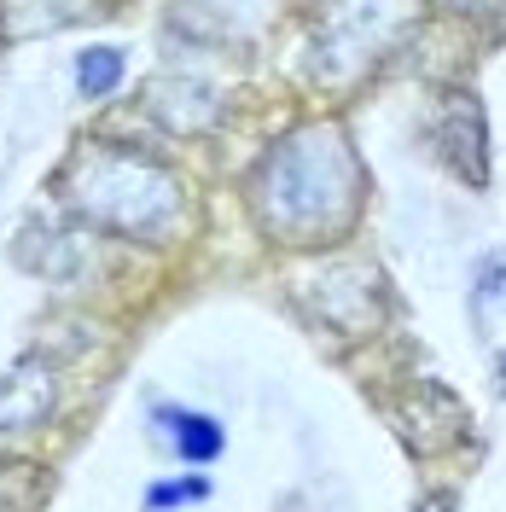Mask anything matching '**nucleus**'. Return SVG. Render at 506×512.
<instances>
[{"instance_id": "423d86ee", "label": "nucleus", "mask_w": 506, "mask_h": 512, "mask_svg": "<svg viewBox=\"0 0 506 512\" xmlns=\"http://www.w3.org/2000/svg\"><path fill=\"white\" fill-rule=\"evenodd\" d=\"M431 140L443 146L448 169L460 181H472V187L489 181V134H483V105H477V94H448L443 111H437Z\"/></svg>"}, {"instance_id": "20e7f679", "label": "nucleus", "mask_w": 506, "mask_h": 512, "mask_svg": "<svg viewBox=\"0 0 506 512\" xmlns=\"http://www.w3.org/2000/svg\"><path fill=\"white\" fill-rule=\"evenodd\" d=\"M390 425L413 454H443L466 437V402L437 379H413L396 402H390Z\"/></svg>"}, {"instance_id": "dca6fc26", "label": "nucleus", "mask_w": 506, "mask_h": 512, "mask_svg": "<svg viewBox=\"0 0 506 512\" xmlns=\"http://www.w3.org/2000/svg\"><path fill=\"white\" fill-rule=\"evenodd\" d=\"M501 396H506V361H501Z\"/></svg>"}, {"instance_id": "4468645a", "label": "nucleus", "mask_w": 506, "mask_h": 512, "mask_svg": "<svg viewBox=\"0 0 506 512\" xmlns=\"http://www.w3.org/2000/svg\"><path fill=\"white\" fill-rule=\"evenodd\" d=\"M204 495H210L204 478H175V483H152V489H146V507L169 512V507H187V501H204Z\"/></svg>"}, {"instance_id": "9d476101", "label": "nucleus", "mask_w": 506, "mask_h": 512, "mask_svg": "<svg viewBox=\"0 0 506 512\" xmlns=\"http://www.w3.org/2000/svg\"><path fill=\"white\" fill-rule=\"evenodd\" d=\"M472 320L483 338H506V256H489L472 286Z\"/></svg>"}, {"instance_id": "9b49d317", "label": "nucleus", "mask_w": 506, "mask_h": 512, "mask_svg": "<svg viewBox=\"0 0 506 512\" xmlns=\"http://www.w3.org/2000/svg\"><path fill=\"white\" fill-rule=\"evenodd\" d=\"M47 466H35V460H6L0 454V512H41L47 501Z\"/></svg>"}, {"instance_id": "39448f33", "label": "nucleus", "mask_w": 506, "mask_h": 512, "mask_svg": "<svg viewBox=\"0 0 506 512\" xmlns=\"http://www.w3.org/2000/svg\"><path fill=\"white\" fill-rule=\"evenodd\" d=\"M59 408V373L47 355H18L0 373V431H41Z\"/></svg>"}, {"instance_id": "ddd939ff", "label": "nucleus", "mask_w": 506, "mask_h": 512, "mask_svg": "<svg viewBox=\"0 0 506 512\" xmlns=\"http://www.w3.org/2000/svg\"><path fill=\"white\" fill-rule=\"evenodd\" d=\"M437 6H443V18L466 24L483 41H501L506 35V0H437Z\"/></svg>"}, {"instance_id": "2eb2a0df", "label": "nucleus", "mask_w": 506, "mask_h": 512, "mask_svg": "<svg viewBox=\"0 0 506 512\" xmlns=\"http://www.w3.org/2000/svg\"><path fill=\"white\" fill-rule=\"evenodd\" d=\"M419 512H454V495H431V501H425Z\"/></svg>"}, {"instance_id": "6e6552de", "label": "nucleus", "mask_w": 506, "mask_h": 512, "mask_svg": "<svg viewBox=\"0 0 506 512\" xmlns=\"http://www.w3.org/2000/svg\"><path fill=\"white\" fill-rule=\"evenodd\" d=\"M99 12V0H0V35L6 41H30V35H53L76 18Z\"/></svg>"}, {"instance_id": "0eeeda50", "label": "nucleus", "mask_w": 506, "mask_h": 512, "mask_svg": "<svg viewBox=\"0 0 506 512\" xmlns=\"http://www.w3.org/2000/svg\"><path fill=\"white\" fill-rule=\"evenodd\" d=\"M146 111L175 134H204L222 117V99H216V88H204L192 76H152L146 82Z\"/></svg>"}, {"instance_id": "f03ea898", "label": "nucleus", "mask_w": 506, "mask_h": 512, "mask_svg": "<svg viewBox=\"0 0 506 512\" xmlns=\"http://www.w3.org/2000/svg\"><path fill=\"white\" fill-rule=\"evenodd\" d=\"M64 204L99 233L163 245L187 227V187L158 158H140L128 146H82L59 175Z\"/></svg>"}, {"instance_id": "f257e3e1", "label": "nucleus", "mask_w": 506, "mask_h": 512, "mask_svg": "<svg viewBox=\"0 0 506 512\" xmlns=\"http://www.w3.org/2000/svg\"><path fill=\"white\" fill-rule=\"evenodd\" d=\"M256 227L280 245H326L361 210V158L338 123H309L274 140L251 175Z\"/></svg>"}, {"instance_id": "1a4fd4ad", "label": "nucleus", "mask_w": 506, "mask_h": 512, "mask_svg": "<svg viewBox=\"0 0 506 512\" xmlns=\"http://www.w3.org/2000/svg\"><path fill=\"white\" fill-rule=\"evenodd\" d=\"M158 425H163V437H169V448H175L187 466H210L227 443L222 425L210 414H192V408H158Z\"/></svg>"}, {"instance_id": "7ed1b4c3", "label": "nucleus", "mask_w": 506, "mask_h": 512, "mask_svg": "<svg viewBox=\"0 0 506 512\" xmlns=\"http://www.w3.org/2000/svg\"><path fill=\"white\" fill-rule=\"evenodd\" d=\"M297 303L315 320H326L332 332L361 338V332L379 326V268H367V262H326V268L297 280Z\"/></svg>"}, {"instance_id": "f8f14e48", "label": "nucleus", "mask_w": 506, "mask_h": 512, "mask_svg": "<svg viewBox=\"0 0 506 512\" xmlns=\"http://www.w3.org/2000/svg\"><path fill=\"white\" fill-rule=\"evenodd\" d=\"M123 53H117V47H94V53H82V59H76V88H82V94L88 99H105V94H117V88H123Z\"/></svg>"}]
</instances>
